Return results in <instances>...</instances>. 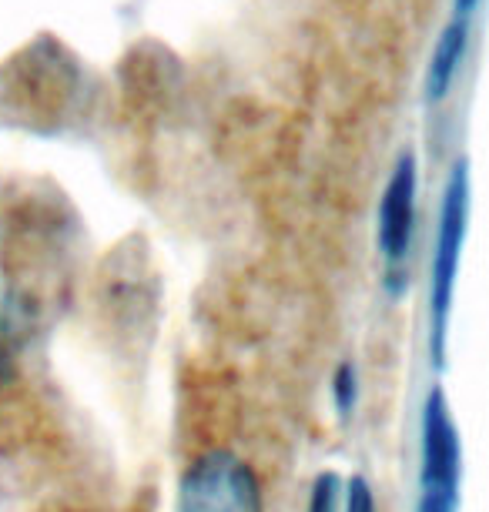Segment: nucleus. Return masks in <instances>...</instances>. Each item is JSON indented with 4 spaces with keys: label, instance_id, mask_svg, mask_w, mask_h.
Returning <instances> with one entry per match:
<instances>
[{
    "label": "nucleus",
    "instance_id": "obj_4",
    "mask_svg": "<svg viewBox=\"0 0 489 512\" xmlns=\"http://www.w3.org/2000/svg\"><path fill=\"white\" fill-rule=\"evenodd\" d=\"M416 191H419V178H416V158L406 151L396 161V171H392L386 191H382V205H379V251L386 258L389 268V288L399 292V268L409 258L412 248V228H416Z\"/></svg>",
    "mask_w": 489,
    "mask_h": 512
},
{
    "label": "nucleus",
    "instance_id": "obj_5",
    "mask_svg": "<svg viewBox=\"0 0 489 512\" xmlns=\"http://www.w3.org/2000/svg\"><path fill=\"white\" fill-rule=\"evenodd\" d=\"M466 34H469V21L453 17L449 27L443 31V37H439L433 61H429V81H426L429 101H443L446 91L453 88V77H456L459 64H463V54H466Z\"/></svg>",
    "mask_w": 489,
    "mask_h": 512
},
{
    "label": "nucleus",
    "instance_id": "obj_7",
    "mask_svg": "<svg viewBox=\"0 0 489 512\" xmlns=\"http://www.w3.org/2000/svg\"><path fill=\"white\" fill-rule=\"evenodd\" d=\"M339 509V476L335 472H322L312 486L309 512H335Z\"/></svg>",
    "mask_w": 489,
    "mask_h": 512
},
{
    "label": "nucleus",
    "instance_id": "obj_2",
    "mask_svg": "<svg viewBox=\"0 0 489 512\" xmlns=\"http://www.w3.org/2000/svg\"><path fill=\"white\" fill-rule=\"evenodd\" d=\"M178 512H265L252 466L228 449L198 456L181 476Z\"/></svg>",
    "mask_w": 489,
    "mask_h": 512
},
{
    "label": "nucleus",
    "instance_id": "obj_3",
    "mask_svg": "<svg viewBox=\"0 0 489 512\" xmlns=\"http://www.w3.org/2000/svg\"><path fill=\"white\" fill-rule=\"evenodd\" d=\"M459 472L463 449L459 429L449 412L443 389L426 395L423 409V472H419V512H456L459 509Z\"/></svg>",
    "mask_w": 489,
    "mask_h": 512
},
{
    "label": "nucleus",
    "instance_id": "obj_6",
    "mask_svg": "<svg viewBox=\"0 0 489 512\" xmlns=\"http://www.w3.org/2000/svg\"><path fill=\"white\" fill-rule=\"evenodd\" d=\"M332 395H335V409H339V415H349L352 409H356L359 379H356V369H352L349 362L339 365V372H335V379H332Z\"/></svg>",
    "mask_w": 489,
    "mask_h": 512
},
{
    "label": "nucleus",
    "instance_id": "obj_9",
    "mask_svg": "<svg viewBox=\"0 0 489 512\" xmlns=\"http://www.w3.org/2000/svg\"><path fill=\"white\" fill-rule=\"evenodd\" d=\"M476 4L479 0H456V7H453V17H463V21H469L476 11Z\"/></svg>",
    "mask_w": 489,
    "mask_h": 512
},
{
    "label": "nucleus",
    "instance_id": "obj_1",
    "mask_svg": "<svg viewBox=\"0 0 489 512\" xmlns=\"http://www.w3.org/2000/svg\"><path fill=\"white\" fill-rule=\"evenodd\" d=\"M469 218V175L466 164H456L443 191V215H439L436 255H433V285H429V315H433V355L443 362L446 352V325L453 312V292L459 275Z\"/></svg>",
    "mask_w": 489,
    "mask_h": 512
},
{
    "label": "nucleus",
    "instance_id": "obj_8",
    "mask_svg": "<svg viewBox=\"0 0 489 512\" xmlns=\"http://www.w3.org/2000/svg\"><path fill=\"white\" fill-rule=\"evenodd\" d=\"M345 512H376V496H372V486L362 476L349 479V489H345Z\"/></svg>",
    "mask_w": 489,
    "mask_h": 512
}]
</instances>
